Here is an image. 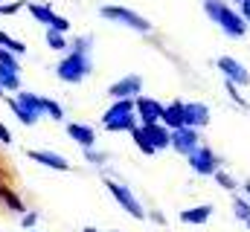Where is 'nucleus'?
Wrapping results in <instances>:
<instances>
[{
  "label": "nucleus",
  "mask_w": 250,
  "mask_h": 232,
  "mask_svg": "<svg viewBox=\"0 0 250 232\" xmlns=\"http://www.w3.org/2000/svg\"><path fill=\"white\" fill-rule=\"evenodd\" d=\"M131 139H134V145H137V148H140L146 157H154V154H157V151L151 148V142L146 139V134H143V125H137V128L131 131Z\"/></svg>",
  "instance_id": "5701e85b"
},
{
  "label": "nucleus",
  "mask_w": 250,
  "mask_h": 232,
  "mask_svg": "<svg viewBox=\"0 0 250 232\" xmlns=\"http://www.w3.org/2000/svg\"><path fill=\"white\" fill-rule=\"evenodd\" d=\"M26 12L32 15V20L44 23L47 29H50V26H53V20H56V12H53L47 3H35V0H26Z\"/></svg>",
  "instance_id": "a211bd4d"
},
{
  "label": "nucleus",
  "mask_w": 250,
  "mask_h": 232,
  "mask_svg": "<svg viewBox=\"0 0 250 232\" xmlns=\"http://www.w3.org/2000/svg\"><path fill=\"white\" fill-rule=\"evenodd\" d=\"M44 41H47V47L53 50V53H70V38L62 35V32H56V29H47L44 32Z\"/></svg>",
  "instance_id": "aec40b11"
},
{
  "label": "nucleus",
  "mask_w": 250,
  "mask_h": 232,
  "mask_svg": "<svg viewBox=\"0 0 250 232\" xmlns=\"http://www.w3.org/2000/svg\"><path fill=\"white\" fill-rule=\"evenodd\" d=\"M102 125L111 134H131L140 125L134 114V99H117L114 105H108V111L102 114Z\"/></svg>",
  "instance_id": "f03ea898"
},
{
  "label": "nucleus",
  "mask_w": 250,
  "mask_h": 232,
  "mask_svg": "<svg viewBox=\"0 0 250 232\" xmlns=\"http://www.w3.org/2000/svg\"><path fill=\"white\" fill-rule=\"evenodd\" d=\"M50 29H56V32L67 35V32H70V20H67L64 15H56V20H53V26H50Z\"/></svg>",
  "instance_id": "72a5a7b5"
},
{
  "label": "nucleus",
  "mask_w": 250,
  "mask_h": 232,
  "mask_svg": "<svg viewBox=\"0 0 250 232\" xmlns=\"http://www.w3.org/2000/svg\"><path fill=\"white\" fill-rule=\"evenodd\" d=\"M90 70H93V61L90 56H84V53H64L62 61L56 64V76L62 78L64 84H82L87 76H90Z\"/></svg>",
  "instance_id": "7ed1b4c3"
},
{
  "label": "nucleus",
  "mask_w": 250,
  "mask_h": 232,
  "mask_svg": "<svg viewBox=\"0 0 250 232\" xmlns=\"http://www.w3.org/2000/svg\"><path fill=\"white\" fill-rule=\"evenodd\" d=\"M21 9H26V0H12V3H3V6H0V15L12 18V15H18Z\"/></svg>",
  "instance_id": "7c9ffc66"
},
{
  "label": "nucleus",
  "mask_w": 250,
  "mask_h": 232,
  "mask_svg": "<svg viewBox=\"0 0 250 232\" xmlns=\"http://www.w3.org/2000/svg\"><path fill=\"white\" fill-rule=\"evenodd\" d=\"M198 145H201V131H195V128H178V131H172V145L169 148H175L178 154L189 157Z\"/></svg>",
  "instance_id": "9d476101"
},
{
  "label": "nucleus",
  "mask_w": 250,
  "mask_h": 232,
  "mask_svg": "<svg viewBox=\"0 0 250 232\" xmlns=\"http://www.w3.org/2000/svg\"><path fill=\"white\" fill-rule=\"evenodd\" d=\"M242 186H245V197L250 200V180H248V183H242Z\"/></svg>",
  "instance_id": "4c0bfd02"
},
{
  "label": "nucleus",
  "mask_w": 250,
  "mask_h": 232,
  "mask_svg": "<svg viewBox=\"0 0 250 232\" xmlns=\"http://www.w3.org/2000/svg\"><path fill=\"white\" fill-rule=\"evenodd\" d=\"M18 90H21V73L0 67V96L6 99V96H12V93H18Z\"/></svg>",
  "instance_id": "6ab92c4d"
},
{
  "label": "nucleus",
  "mask_w": 250,
  "mask_h": 232,
  "mask_svg": "<svg viewBox=\"0 0 250 232\" xmlns=\"http://www.w3.org/2000/svg\"><path fill=\"white\" fill-rule=\"evenodd\" d=\"M184 122H187V128H195V131L207 128L209 125V108L204 102H184Z\"/></svg>",
  "instance_id": "f8f14e48"
},
{
  "label": "nucleus",
  "mask_w": 250,
  "mask_h": 232,
  "mask_svg": "<svg viewBox=\"0 0 250 232\" xmlns=\"http://www.w3.org/2000/svg\"><path fill=\"white\" fill-rule=\"evenodd\" d=\"M67 136L76 145H82V148H96V131L90 125H84V122H70L67 125Z\"/></svg>",
  "instance_id": "4468645a"
},
{
  "label": "nucleus",
  "mask_w": 250,
  "mask_h": 232,
  "mask_svg": "<svg viewBox=\"0 0 250 232\" xmlns=\"http://www.w3.org/2000/svg\"><path fill=\"white\" fill-rule=\"evenodd\" d=\"M239 3H242V0H239Z\"/></svg>",
  "instance_id": "a18cd8bd"
},
{
  "label": "nucleus",
  "mask_w": 250,
  "mask_h": 232,
  "mask_svg": "<svg viewBox=\"0 0 250 232\" xmlns=\"http://www.w3.org/2000/svg\"><path fill=\"white\" fill-rule=\"evenodd\" d=\"M204 12L212 23H218V29L227 38H245L248 35V23L242 20L239 9H233L227 0H204Z\"/></svg>",
  "instance_id": "f257e3e1"
},
{
  "label": "nucleus",
  "mask_w": 250,
  "mask_h": 232,
  "mask_svg": "<svg viewBox=\"0 0 250 232\" xmlns=\"http://www.w3.org/2000/svg\"><path fill=\"white\" fill-rule=\"evenodd\" d=\"M187 163H189V169L195 174H201V177H212V174L221 169V160H218V154L209 148V145H198L192 154L187 157Z\"/></svg>",
  "instance_id": "423d86ee"
},
{
  "label": "nucleus",
  "mask_w": 250,
  "mask_h": 232,
  "mask_svg": "<svg viewBox=\"0 0 250 232\" xmlns=\"http://www.w3.org/2000/svg\"><path fill=\"white\" fill-rule=\"evenodd\" d=\"M82 232H99V230H96V227H84Z\"/></svg>",
  "instance_id": "ea45409f"
},
{
  "label": "nucleus",
  "mask_w": 250,
  "mask_h": 232,
  "mask_svg": "<svg viewBox=\"0 0 250 232\" xmlns=\"http://www.w3.org/2000/svg\"><path fill=\"white\" fill-rule=\"evenodd\" d=\"M224 90H227V96H230V99H233L236 105H242V108H248V99H245V96L239 93V87H236V84H230V81H224Z\"/></svg>",
  "instance_id": "2f4dec72"
},
{
  "label": "nucleus",
  "mask_w": 250,
  "mask_h": 232,
  "mask_svg": "<svg viewBox=\"0 0 250 232\" xmlns=\"http://www.w3.org/2000/svg\"><path fill=\"white\" fill-rule=\"evenodd\" d=\"M143 134H146V139L151 142V148L154 151H163V148H169L172 145V131L166 128V125H143Z\"/></svg>",
  "instance_id": "2eb2a0df"
},
{
  "label": "nucleus",
  "mask_w": 250,
  "mask_h": 232,
  "mask_svg": "<svg viewBox=\"0 0 250 232\" xmlns=\"http://www.w3.org/2000/svg\"><path fill=\"white\" fill-rule=\"evenodd\" d=\"M108 232H117V230H108Z\"/></svg>",
  "instance_id": "37998d69"
},
{
  "label": "nucleus",
  "mask_w": 250,
  "mask_h": 232,
  "mask_svg": "<svg viewBox=\"0 0 250 232\" xmlns=\"http://www.w3.org/2000/svg\"><path fill=\"white\" fill-rule=\"evenodd\" d=\"M248 230H250V224H248Z\"/></svg>",
  "instance_id": "c03bdc74"
},
{
  "label": "nucleus",
  "mask_w": 250,
  "mask_h": 232,
  "mask_svg": "<svg viewBox=\"0 0 250 232\" xmlns=\"http://www.w3.org/2000/svg\"><path fill=\"white\" fill-rule=\"evenodd\" d=\"M70 50L90 56V50H93V35H79V38H73V41H70Z\"/></svg>",
  "instance_id": "bb28decb"
},
{
  "label": "nucleus",
  "mask_w": 250,
  "mask_h": 232,
  "mask_svg": "<svg viewBox=\"0 0 250 232\" xmlns=\"http://www.w3.org/2000/svg\"><path fill=\"white\" fill-rule=\"evenodd\" d=\"M26 232H38V230H26Z\"/></svg>",
  "instance_id": "a19ab883"
},
{
  "label": "nucleus",
  "mask_w": 250,
  "mask_h": 232,
  "mask_svg": "<svg viewBox=\"0 0 250 232\" xmlns=\"http://www.w3.org/2000/svg\"><path fill=\"white\" fill-rule=\"evenodd\" d=\"M160 125H166L169 131L187 128V122H184V102H181V99H175V102H169V105L163 108V116H160Z\"/></svg>",
  "instance_id": "dca6fc26"
},
{
  "label": "nucleus",
  "mask_w": 250,
  "mask_h": 232,
  "mask_svg": "<svg viewBox=\"0 0 250 232\" xmlns=\"http://www.w3.org/2000/svg\"><path fill=\"white\" fill-rule=\"evenodd\" d=\"M3 203H6V209H9V212H15V215H23V212H26V206H23L21 194H15L12 189H6V192H3Z\"/></svg>",
  "instance_id": "393cba45"
},
{
  "label": "nucleus",
  "mask_w": 250,
  "mask_h": 232,
  "mask_svg": "<svg viewBox=\"0 0 250 232\" xmlns=\"http://www.w3.org/2000/svg\"><path fill=\"white\" fill-rule=\"evenodd\" d=\"M233 215H236L242 224H250V200L245 194H236V197H233Z\"/></svg>",
  "instance_id": "4be33fe9"
},
{
  "label": "nucleus",
  "mask_w": 250,
  "mask_h": 232,
  "mask_svg": "<svg viewBox=\"0 0 250 232\" xmlns=\"http://www.w3.org/2000/svg\"><path fill=\"white\" fill-rule=\"evenodd\" d=\"M215 67L221 70V76H224V81H230V84H236V87H248L250 84V73L248 67L239 61V58L233 56H221L215 61Z\"/></svg>",
  "instance_id": "0eeeda50"
},
{
  "label": "nucleus",
  "mask_w": 250,
  "mask_h": 232,
  "mask_svg": "<svg viewBox=\"0 0 250 232\" xmlns=\"http://www.w3.org/2000/svg\"><path fill=\"white\" fill-rule=\"evenodd\" d=\"M105 189L114 194V200L123 206L125 212L131 215V218H137V221H143V218H148L146 215V209H143V203L134 197V192H131V186H125L120 180H114V177H105Z\"/></svg>",
  "instance_id": "39448f33"
},
{
  "label": "nucleus",
  "mask_w": 250,
  "mask_h": 232,
  "mask_svg": "<svg viewBox=\"0 0 250 232\" xmlns=\"http://www.w3.org/2000/svg\"><path fill=\"white\" fill-rule=\"evenodd\" d=\"M108 96L114 102L117 99H137V96H143V76L128 73L123 78H117L114 84H108Z\"/></svg>",
  "instance_id": "6e6552de"
},
{
  "label": "nucleus",
  "mask_w": 250,
  "mask_h": 232,
  "mask_svg": "<svg viewBox=\"0 0 250 232\" xmlns=\"http://www.w3.org/2000/svg\"><path fill=\"white\" fill-rule=\"evenodd\" d=\"M99 15H102L105 20H111V23H120L125 29L140 32V35H148V32H151V23H148L143 15H137V12H131V9H125V6H99Z\"/></svg>",
  "instance_id": "20e7f679"
},
{
  "label": "nucleus",
  "mask_w": 250,
  "mask_h": 232,
  "mask_svg": "<svg viewBox=\"0 0 250 232\" xmlns=\"http://www.w3.org/2000/svg\"><path fill=\"white\" fill-rule=\"evenodd\" d=\"M209 218H212V206L209 203H201V206H192V209L181 212V224H187V227H204Z\"/></svg>",
  "instance_id": "f3484780"
},
{
  "label": "nucleus",
  "mask_w": 250,
  "mask_h": 232,
  "mask_svg": "<svg viewBox=\"0 0 250 232\" xmlns=\"http://www.w3.org/2000/svg\"><path fill=\"white\" fill-rule=\"evenodd\" d=\"M151 221H154V224H166V218H163L160 212H151Z\"/></svg>",
  "instance_id": "e433bc0d"
},
{
  "label": "nucleus",
  "mask_w": 250,
  "mask_h": 232,
  "mask_svg": "<svg viewBox=\"0 0 250 232\" xmlns=\"http://www.w3.org/2000/svg\"><path fill=\"white\" fill-rule=\"evenodd\" d=\"M26 157H29L32 163H38V166L53 169V172H70V160H67L64 154H56V151H38V148H29Z\"/></svg>",
  "instance_id": "9b49d317"
},
{
  "label": "nucleus",
  "mask_w": 250,
  "mask_h": 232,
  "mask_svg": "<svg viewBox=\"0 0 250 232\" xmlns=\"http://www.w3.org/2000/svg\"><path fill=\"white\" fill-rule=\"evenodd\" d=\"M84 160H87L90 166H96V169H99V166H105V163H108V154H105V151H96V148H84Z\"/></svg>",
  "instance_id": "c85d7f7f"
},
{
  "label": "nucleus",
  "mask_w": 250,
  "mask_h": 232,
  "mask_svg": "<svg viewBox=\"0 0 250 232\" xmlns=\"http://www.w3.org/2000/svg\"><path fill=\"white\" fill-rule=\"evenodd\" d=\"M3 3H6V0H0V6H3Z\"/></svg>",
  "instance_id": "79ce46f5"
},
{
  "label": "nucleus",
  "mask_w": 250,
  "mask_h": 232,
  "mask_svg": "<svg viewBox=\"0 0 250 232\" xmlns=\"http://www.w3.org/2000/svg\"><path fill=\"white\" fill-rule=\"evenodd\" d=\"M21 227H23V232H26V230H35V227H38V209L23 212V215H21Z\"/></svg>",
  "instance_id": "473e14b6"
},
{
  "label": "nucleus",
  "mask_w": 250,
  "mask_h": 232,
  "mask_svg": "<svg viewBox=\"0 0 250 232\" xmlns=\"http://www.w3.org/2000/svg\"><path fill=\"white\" fill-rule=\"evenodd\" d=\"M212 177H215V183H218L221 189H227V192H236V189H239V183L233 180V174H227L224 169H218V172L212 174Z\"/></svg>",
  "instance_id": "cd10ccee"
},
{
  "label": "nucleus",
  "mask_w": 250,
  "mask_h": 232,
  "mask_svg": "<svg viewBox=\"0 0 250 232\" xmlns=\"http://www.w3.org/2000/svg\"><path fill=\"white\" fill-rule=\"evenodd\" d=\"M44 114H47V119H56V122H64V108L56 102V99H47L44 96Z\"/></svg>",
  "instance_id": "a878e982"
},
{
  "label": "nucleus",
  "mask_w": 250,
  "mask_h": 232,
  "mask_svg": "<svg viewBox=\"0 0 250 232\" xmlns=\"http://www.w3.org/2000/svg\"><path fill=\"white\" fill-rule=\"evenodd\" d=\"M239 15H242V20L250 26V0H242L239 3Z\"/></svg>",
  "instance_id": "f704fd0d"
},
{
  "label": "nucleus",
  "mask_w": 250,
  "mask_h": 232,
  "mask_svg": "<svg viewBox=\"0 0 250 232\" xmlns=\"http://www.w3.org/2000/svg\"><path fill=\"white\" fill-rule=\"evenodd\" d=\"M12 99H15V102H18V105H21L29 116H35V119H44V116H47V114H44V96H38V93H29V90H23V87H21Z\"/></svg>",
  "instance_id": "ddd939ff"
},
{
  "label": "nucleus",
  "mask_w": 250,
  "mask_h": 232,
  "mask_svg": "<svg viewBox=\"0 0 250 232\" xmlns=\"http://www.w3.org/2000/svg\"><path fill=\"white\" fill-rule=\"evenodd\" d=\"M0 67L21 73V61H18V56H12V53H9V50H3V47H0Z\"/></svg>",
  "instance_id": "c756f323"
},
{
  "label": "nucleus",
  "mask_w": 250,
  "mask_h": 232,
  "mask_svg": "<svg viewBox=\"0 0 250 232\" xmlns=\"http://www.w3.org/2000/svg\"><path fill=\"white\" fill-rule=\"evenodd\" d=\"M163 102L154 99V96H137L134 99V114H137V122L140 125H157L160 116H163Z\"/></svg>",
  "instance_id": "1a4fd4ad"
},
{
  "label": "nucleus",
  "mask_w": 250,
  "mask_h": 232,
  "mask_svg": "<svg viewBox=\"0 0 250 232\" xmlns=\"http://www.w3.org/2000/svg\"><path fill=\"white\" fill-rule=\"evenodd\" d=\"M3 192H6V183H3V177H0V197H3Z\"/></svg>",
  "instance_id": "58836bf2"
},
{
  "label": "nucleus",
  "mask_w": 250,
  "mask_h": 232,
  "mask_svg": "<svg viewBox=\"0 0 250 232\" xmlns=\"http://www.w3.org/2000/svg\"><path fill=\"white\" fill-rule=\"evenodd\" d=\"M6 105H9V111L15 114V119H18L21 125H26V128H29V125H35V122H38L35 116H29V114H26V111H23V108H21V105H18V102H15L12 96H6Z\"/></svg>",
  "instance_id": "b1692460"
},
{
  "label": "nucleus",
  "mask_w": 250,
  "mask_h": 232,
  "mask_svg": "<svg viewBox=\"0 0 250 232\" xmlns=\"http://www.w3.org/2000/svg\"><path fill=\"white\" fill-rule=\"evenodd\" d=\"M0 47H3V50H9L12 56H18V58L26 53V44H23V41H18V38H12L9 32H0Z\"/></svg>",
  "instance_id": "412c9836"
},
{
  "label": "nucleus",
  "mask_w": 250,
  "mask_h": 232,
  "mask_svg": "<svg viewBox=\"0 0 250 232\" xmlns=\"http://www.w3.org/2000/svg\"><path fill=\"white\" fill-rule=\"evenodd\" d=\"M9 142H12V131L0 122V145H9Z\"/></svg>",
  "instance_id": "c9c22d12"
}]
</instances>
